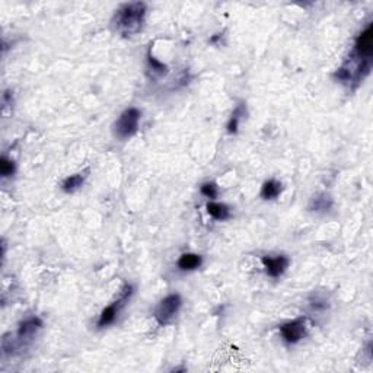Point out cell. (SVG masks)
Listing matches in <instances>:
<instances>
[{"instance_id": "8992f818", "label": "cell", "mask_w": 373, "mask_h": 373, "mask_svg": "<svg viewBox=\"0 0 373 373\" xmlns=\"http://www.w3.org/2000/svg\"><path fill=\"white\" fill-rule=\"evenodd\" d=\"M263 263L266 266L267 274L271 276V277H279V276H281L286 271V268L289 267V258L284 255L274 256V258L264 256L263 258Z\"/></svg>"}, {"instance_id": "5b68a950", "label": "cell", "mask_w": 373, "mask_h": 373, "mask_svg": "<svg viewBox=\"0 0 373 373\" xmlns=\"http://www.w3.org/2000/svg\"><path fill=\"white\" fill-rule=\"evenodd\" d=\"M356 54L361 58V60H370L373 54V29L372 25H369L366 28V31L363 34L359 35V38L356 40Z\"/></svg>"}, {"instance_id": "277c9868", "label": "cell", "mask_w": 373, "mask_h": 373, "mask_svg": "<svg viewBox=\"0 0 373 373\" xmlns=\"http://www.w3.org/2000/svg\"><path fill=\"white\" fill-rule=\"evenodd\" d=\"M280 331H281L283 338L287 343H297L306 334V319L299 318V319H294L291 322H287V324L281 325Z\"/></svg>"}, {"instance_id": "52a82bcc", "label": "cell", "mask_w": 373, "mask_h": 373, "mask_svg": "<svg viewBox=\"0 0 373 373\" xmlns=\"http://www.w3.org/2000/svg\"><path fill=\"white\" fill-rule=\"evenodd\" d=\"M130 294H131V287L128 286V287H126V293H124V296L121 297V301L118 302V305H109L108 308H105L104 311H102L98 325L106 326L109 325V324H113L114 319H116L117 314H118V306L126 302V301H127V296H130Z\"/></svg>"}, {"instance_id": "4fadbf2b", "label": "cell", "mask_w": 373, "mask_h": 373, "mask_svg": "<svg viewBox=\"0 0 373 373\" xmlns=\"http://www.w3.org/2000/svg\"><path fill=\"white\" fill-rule=\"evenodd\" d=\"M13 171H15V163L9 161V159H6V158H3L2 159V162H0V172L3 176H11L13 174Z\"/></svg>"}, {"instance_id": "9c48e42d", "label": "cell", "mask_w": 373, "mask_h": 373, "mask_svg": "<svg viewBox=\"0 0 373 373\" xmlns=\"http://www.w3.org/2000/svg\"><path fill=\"white\" fill-rule=\"evenodd\" d=\"M43 325V322L38 318H29L26 321H23L19 328V337H29L32 335L35 331H38Z\"/></svg>"}, {"instance_id": "6da1fadb", "label": "cell", "mask_w": 373, "mask_h": 373, "mask_svg": "<svg viewBox=\"0 0 373 373\" xmlns=\"http://www.w3.org/2000/svg\"><path fill=\"white\" fill-rule=\"evenodd\" d=\"M144 13H146V5L144 3L137 2V3L124 5L120 11L117 12V29L126 36L137 34L141 29Z\"/></svg>"}, {"instance_id": "5bb4252c", "label": "cell", "mask_w": 373, "mask_h": 373, "mask_svg": "<svg viewBox=\"0 0 373 373\" xmlns=\"http://www.w3.org/2000/svg\"><path fill=\"white\" fill-rule=\"evenodd\" d=\"M201 193L206 196L207 198H211V200H214V198L217 197V186L214 185V184H203L201 186Z\"/></svg>"}, {"instance_id": "9a60e30c", "label": "cell", "mask_w": 373, "mask_h": 373, "mask_svg": "<svg viewBox=\"0 0 373 373\" xmlns=\"http://www.w3.org/2000/svg\"><path fill=\"white\" fill-rule=\"evenodd\" d=\"M241 114H242V108L239 106L236 111H235V114L232 116V120H231V123H229V126H228V128H229V131L231 133H235L236 131V128H238V123H239V118H241Z\"/></svg>"}, {"instance_id": "8fae6325", "label": "cell", "mask_w": 373, "mask_h": 373, "mask_svg": "<svg viewBox=\"0 0 373 373\" xmlns=\"http://www.w3.org/2000/svg\"><path fill=\"white\" fill-rule=\"evenodd\" d=\"M281 191V184L277 182V181H267L264 185H263V190H261V196L266 200H271V198H276L280 194Z\"/></svg>"}, {"instance_id": "3957f363", "label": "cell", "mask_w": 373, "mask_h": 373, "mask_svg": "<svg viewBox=\"0 0 373 373\" xmlns=\"http://www.w3.org/2000/svg\"><path fill=\"white\" fill-rule=\"evenodd\" d=\"M179 308H181V297L178 294H169L156 308L155 318L161 325H165L172 321V318L179 311Z\"/></svg>"}, {"instance_id": "30bf717a", "label": "cell", "mask_w": 373, "mask_h": 373, "mask_svg": "<svg viewBox=\"0 0 373 373\" xmlns=\"http://www.w3.org/2000/svg\"><path fill=\"white\" fill-rule=\"evenodd\" d=\"M207 211L211 217L217 220H226L229 217V209L228 206L220 204V203H209L207 204Z\"/></svg>"}, {"instance_id": "ba28073f", "label": "cell", "mask_w": 373, "mask_h": 373, "mask_svg": "<svg viewBox=\"0 0 373 373\" xmlns=\"http://www.w3.org/2000/svg\"><path fill=\"white\" fill-rule=\"evenodd\" d=\"M201 256L197 254H184L178 261V267L181 270H196L201 266Z\"/></svg>"}, {"instance_id": "7c38bea8", "label": "cell", "mask_w": 373, "mask_h": 373, "mask_svg": "<svg viewBox=\"0 0 373 373\" xmlns=\"http://www.w3.org/2000/svg\"><path fill=\"white\" fill-rule=\"evenodd\" d=\"M83 179H85V176L82 174L71 175V176L64 179V182H63V190H64L66 193H73L74 190H78L79 186H82Z\"/></svg>"}, {"instance_id": "7a4b0ae2", "label": "cell", "mask_w": 373, "mask_h": 373, "mask_svg": "<svg viewBox=\"0 0 373 373\" xmlns=\"http://www.w3.org/2000/svg\"><path fill=\"white\" fill-rule=\"evenodd\" d=\"M140 121V111L137 108H128L126 109L120 118L117 120L116 126H114V133H116V137L124 140L128 139L130 136H133L137 127H139Z\"/></svg>"}]
</instances>
